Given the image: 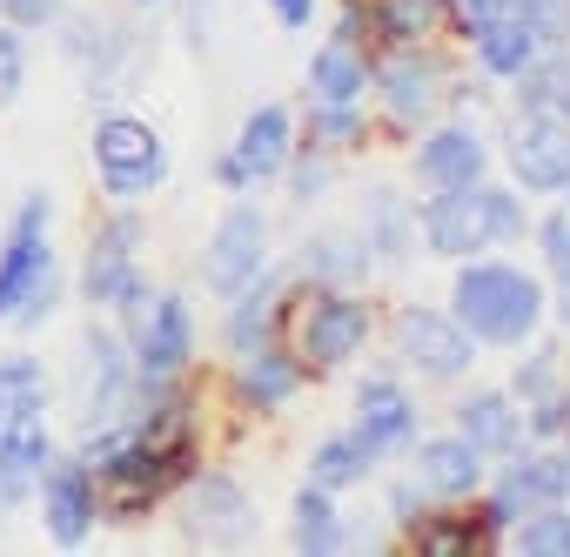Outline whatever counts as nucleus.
<instances>
[{
	"label": "nucleus",
	"instance_id": "21",
	"mask_svg": "<svg viewBox=\"0 0 570 557\" xmlns=\"http://www.w3.org/2000/svg\"><path fill=\"white\" fill-rule=\"evenodd\" d=\"M456 437H470L483 457H517L523 443V410L510 390H476L456 403Z\"/></svg>",
	"mask_w": 570,
	"mask_h": 557
},
{
	"label": "nucleus",
	"instance_id": "51",
	"mask_svg": "<svg viewBox=\"0 0 570 557\" xmlns=\"http://www.w3.org/2000/svg\"><path fill=\"white\" fill-rule=\"evenodd\" d=\"M135 8H155V0H135Z\"/></svg>",
	"mask_w": 570,
	"mask_h": 557
},
{
	"label": "nucleus",
	"instance_id": "32",
	"mask_svg": "<svg viewBox=\"0 0 570 557\" xmlns=\"http://www.w3.org/2000/svg\"><path fill=\"white\" fill-rule=\"evenodd\" d=\"M48 410V363L41 356H0V430L14 417Z\"/></svg>",
	"mask_w": 570,
	"mask_h": 557
},
{
	"label": "nucleus",
	"instance_id": "15",
	"mask_svg": "<svg viewBox=\"0 0 570 557\" xmlns=\"http://www.w3.org/2000/svg\"><path fill=\"white\" fill-rule=\"evenodd\" d=\"M483 168H490V148H483V135H476L470 121L430 128L423 148H416V182H423L430 195H436V188H470V182H483Z\"/></svg>",
	"mask_w": 570,
	"mask_h": 557
},
{
	"label": "nucleus",
	"instance_id": "45",
	"mask_svg": "<svg viewBox=\"0 0 570 557\" xmlns=\"http://www.w3.org/2000/svg\"><path fill=\"white\" fill-rule=\"evenodd\" d=\"M376 28H370V0H343V14H336V41H350V48H363Z\"/></svg>",
	"mask_w": 570,
	"mask_h": 557
},
{
	"label": "nucleus",
	"instance_id": "33",
	"mask_svg": "<svg viewBox=\"0 0 570 557\" xmlns=\"http://www.w3.org/2000/svg\"><path fill=\"white\" fill-rule=\"evenodd\" d=\"M370 470H376V457L363 450L356 430H350V437H323L316 457H309V483H323V490H350V483H363Z\"/></svg>",
	"mask_w": 570,
	"mask_h": 557
},
{
	"label": "nucleus",
	"instance_id": "16",
	"mask_svg": "<svg viewBox=\"0 0 570 557\" xmlns=\"http://www.w3.org/2000/svg\"><path fill=\"white\" fill-rule=\"evenodd\" d=\"M356 437H363V450L383 463L390 450H410L416 443V403H410V390L403 383H390V377H370L363 390H356Z\"/></svg>",
	"mask_w": 570,
	"mask_h": 557
},
{
	"label": "nucleus",
	"instance_id": "20",
	"mask_svg": "<svg viewBox=\"0 0 570 557\" xmlns=\"http://www.w3.org/2000/svg\"><path fill=\"white\" fill-rule=\"evenodd\" d=\"M410 450H416V483L430 497H470L483 483V463H490L470 437H423Z\"/></svg>",
	"mask_w": 570,
	"mask_h": 557
},
{
	"label": "nucleus",
	"instance_id": "24",
	"mask_svg": "<svg viewBox=\"0 0 570 557\" xmlns=\"http://www.w3.org/2000/svg\"><path fill=\"white\" fill-rule=\"evenodd\" d=\"M289 141H296L289 108L262 101V108H248V121L235 135V162L248 168V182H268V175H282V162H289Z\"/></svg>",
	"mask_w": 570,
	"mask_h": 557
},
{
	"label": "nucleus",
	"instance_id": "18",
	"mask_svg": "<svg viewBox=\"0 0 570 557\" xmlns=\"http://www.w3.org/2000/svg\"><path fill=\"white\" fill-rule=\"evenodd\" d=\"M68 55L88 68V95H115V88H128L135 35L121 21H75L68 28Z\"/></svg>",
	"mask_w": 570,
	"mask_h": 557
},
{
	"label": "nucleus",
	"instance_id": "30",
	"mask_svg": "<svg viewBox=\"0 0 570 557\" xmlns=\"http://www.w3.org/2000/svg\"><path fill=\"white\" fill-rule=\"evenodd\" d=\"M517 101H523V115H557V121H570V55H563V48H543V61H530V68L517 75Z\"/></svg>",
	"mask_w": 570,
	"mask_h": 557
},
{
	"label": "nucleus",
	"instance_id": "23",
	"mask_svg": "<svg viewBox=\"0 0 570 557\" xmlns=\"http://www.w3.org/2000/svg\"><path fill=\"white\" fill-rule=\"evenodd\" d=\"M296 390H303V363L282 356L275 343H262V350H248L235 363V403L242 410H282Z\"/></svg>",
	"mask_w": 570,
	"mask_h": 557
},
{
	"label": "nucleus",
	"instance_id": "22",
	"mask_svg": "<svg viewBox=\"0 0 570 557\" xmlns=\"http://www.w3.org/2000/svg\"><path fill=\"white\" fill-rule=\"evenodd\" d=\"M48 417L35 410V417H14L8 430H0V504H21L35 483H41V470H48Z\"/></svg>",
	"mask_w": 570,
	"mask_h": 557
},
{
	"label": "nucleus",
	"instance_id": "25",
	"mask_svg": "<svg viewBox=\"0 0 570 557\" xmlns=\"http://www.w3.org/2000/svg\"><path fill=\"white\" fill-rule=\"evenodd\" d=\"M503 537V524L490 517V504L476 510V517H443V510H423L416 524H410V544L423 550V557H456V550H483V544H497Z\"/></svg>",
	"mask_w": 570,
	"mask_h": 557
},
{
	"label": "nucleus",
	"instance_id": "28",
	"mask_svg": "<svg viewBox=\"0 0 570 557\" xmlns=\"http://www.w3.org/2000/svg\"><path fill=\"white\" fill-rule=\"evenodd\" d=\"M363 88H370V55L363 48H350V41L316 48V61H309V101H356Z\"/></svg>",
	"mask_w": 570,
	"mask_h": 557
},
{
	"label": "nucleus",
	"instance_id": "40",
	"mask_svg": "<svg viewBox=\"0 0 570 557\" xmlns=\"http://www.w3.org/2000/svg\"><path fill=\"white\" fill-rule=\"evenodd\" d=\"M530 437H537V443L570 437V390H550V397H537V403H530Z\"/></svg>",
	"mask_w": 570,
	"mask_h": 557
},
{
	"label": "nucleus",
	"instance_id": "43",
	"mask_svg": "<svg viewBox=\"0 0 570 557\" xmlns=\"http://www.w3.org/2000/svg\"><path fill=\"white\" fill-rule=\"evenodd\" d=\"M68 0H0V14H8L14 28H55Z\"/></svg>",
	"mask_w": 570,
	"mask_h": 557
},
{
	"label": "nucleus",
	"instance_id": "41",
	"mask_svg": "<svg viewBox=\"0 0 570 557\" xmlns=\"http://www.w3.org/2000/svg\"><path fill=\"white\" fill-rule=\"evenodd\" d=\"M282 168H289V195H296V202L330 195V155H323V148H309L303 162H282Z\"/></svg>",
	"mask_w": 570,
	"mask_h": 557
},
{
	"label": "nucleus",
	"instance_id": "49",
	"mask_svg": "<svg viewBox=\"0 0 570 557\" xmlns=\"http://www.w3.org/2000/svg\"><path fill=\"white\" fill-rule=\"evenodd\" d=\"M208 8H215V0H188V28H195V41H202V21H208Z\"/></svg>",
	"mask_w": 570,
	"mask_h": 557
},
{
	"label": "nucleus",
	"instance_id": "3",
	"mask_svg": "<svg viewBox=\"0 0 570 557\" xmlns=\"http://www.w3.org/2000/svg\"><path fill=\"white\" fill-rule=\"evenodd\" d=\"M416 235H423V248L456 255V262H463V255H483V248L523 235V195H517V188H490V182L436 188V195L416 208Z\"/></svg>",
	"mask_w": 570,
	"mask_h": 557
},
{
	"label": "nucleus",
	"instance_id": "27",
	"mask_svg": "<svg viewBox=\"0 0 570 557\" xmlns=\"http://www.w3.org/2000/svg\"><path fill=\"white\" fill-rule=\"evenodd\" d=\"M370 21H376V35H390L403 48H423L430 35L456 28V0H370Z\"/></svg>",
	"mask_w": 570,
	"mask_h": 557
},
{
	"label": "nucleus",
	"instance_id": "35",
	"mask_svg": "<svg viewBox=\"0 0 570 557\" xmlns=\"http://www.w3.org/2000/svg\"><path fill=\"white\" fill-rule=\"evenodd\" d=\"M517 550L523 557H570V510L537 504L530 517H517Z\"/></svg>",
	"mask_w": 570,
	"mask_h": 557
},
{
	"label": "nucleus",
	"instance_id": "36",
	"mask_svg": "<svg viewBox=\"0 0 570 557\" xmlns=\"http://www.w3.org/2000/svg\"><path fill=\"white\" fill-rule=\"evenodd\" d=\"M363 115H356V101H316V115H309V148H323V155H343V148H363Z\"/></svg>",
	"mask_w": 570,
	"mask_h": 557
},
{
	"label": "nucleus",
	"instance_id": "38",
	"mask_svg": "<svg viewBox=\"0 0 570 557\" xmlns=\"http://www.w3.org/2000/svg\"><path fill=\"white\" fill-rule=\"evenodd\" d=\"M537 248H543V262H550L557 275H570V188H563V202L537 222Z\"/></svg>",
	"mask_w": 570,
	"mask_h": 557
},
{
	"label": "nucleus",
	"instance_id": "9",
	"mask_svg": "<svg viewBox=\"0 0 570 557\" xmlns=\"http://www.w3.org/2000/svg\"><path fill=\"white\" fill-rule=\"evenodd\" d=\"M135 403V356L115 330H88L81 336V417L88 430L101 423H121Z\"/></svg>",
	"mask_w": 570,
	"mask_h": 557
},
{
	"label": "nucleus",
	"instance_id": "34",
	"mask_svg": "<svg viewBox=\"0 0 570 557\" xmlns=\"http://www.w3.org/2000/svg\"><path fill=\"white\" fill-rule=\"evenodd\" d=\"M289 544L296 550H336L343 544V517H336V490L309 483L296 497V524H289Z\"/></svg>",
	"mask_w": 570,
	"mask_h": 557
},
{
	"label": "nucleus",
	"instance_id": "29",
	"mask_svg": "<svg viewBox=\"0 0 570 557\" xmlns=\"http://www.w3.org/2000/svg\"><path fill=\"white\" fill-rule=\"evenodd\" d=\"M363 222H370V255H376V262H403V255H410V242H416V208H410L396 188H370Z\"/></svg>",
	"mask_w": 570,
	"mask_h": 557
},
{
	"label": "nucleus",
	"instance_id": "47",
	"mask_svg": "<svg viewBox=\"0 0 570 557\" xmlns=\"http://www.w3.org/2000/svg\"><path fill=\"white\" fill-rule=\"evenodd\" d=\"M268 8H275L282 28H309L316 21V0H268Z\"/></svg>",
	"mask_w": 570,
	"mask_h": 557
},
{
	"label": "nucleus",
	"instance_id": "5",
	"mask_svg": "<svg viewBox=\"0 0 570 557\" xmlns=\"http://www.w3.org/2000/svg\"><path fill=\"white\" fill-rule=\"evenodd\" d=\"M95 168H101V182H108L115 202H135V195L161 188L168 148H161V135H155L148 121H135V115H101V128H95Z\"/></svg>",
	"mask_w": 570,
	"mask_h": 557
},
{
	"label": "nucleus",
	"instance_id": "50",
	"mask_svg": "<svg viewBox=\"0 0 570 557\" xmlns=\"http://www.w3.org/2000/svg\"><path fill=\"white\" fill-rule=\"evenodd\" d=\"M557 323H570V275H563V290H557Z\"/></svg>",
	"mask_w": 570,
	"mask_h": 557
},
{
	"label": "nucleus",
	"instance_id": "1",
	"mask_svg": "<svg viewBox=\"0 0 570 557\" xmlns=\"http://www.w3.org/2000/svg\"><path fill=\"white\" fill-rule=\"evenodd\" d=\"M450 316L470 330V343L483 350H510L530 343L537 316H543V283L523 275L517 262H470L456 268V290H450Z\"/></svg>",
	"mask_w": 570,
	"mask_h": 557
},
{
	"label": "nucleus",
	"instance_id": "31",
	"mask_svg": "<svg viewBox=\"0 0 570 557\" xmlns=\"http://www.w3.org/2000/svg\"><path fill=\"white\" fill-rule=\"evenodd\" d=\"M296 268L316 275V283H330V290H350L356 275L370 268V242H356V235H316Z\"/></svg>",
	"mask_w": 570,
	"mask_h": 557
},
{
	"label": "nucleus",
	"instance_id": "13",
	"mask_svg": "<svg viewBox=\"0 0 570 557\" xmlns=\"http://www.w3.org/2000/svg\"><path fill=\"white\" fill-rule=\"evenodd\" d=\"M41 517H48V537L55 544H81L101 517V490H95V470L81 457H48L41 470Z\"/></svg>",
	"mask_w": 570,
	"mask_h": 557
},
{
	"label": "nucleus",
	"instance_id": "6",
	"mask_svg": "<svg viewBox=\"0 0 570 557\" xmlns=\"http://www.w3.org/2000/svg\"><path fill=\"white\" fill-rule=\"evenodd\" d=\"M376 316L363 296H343V290H323L303 303L296 316V350H303V370H343L363 343H370Z\"/></svg>",
	"mask_w": 570,
	"mask_h": 557
},
{
	"label": "nucleus",
	"instance_id": "10",
	"mask_svg": "<svg viewBox=\"0 0 570 557\" xmlns=\"http://www.w3.org/2000/svg\"><path fill=\"white\" fill-rule=\"evenodd\" d=\"M135 242H141V222H135V215H115V222L95 228L88 262H81V296H88L95 310H121V303L148 283L141 262H135Z\"/></svg>",
	"mask_w": 570,
	"mask_h": 557
},
{
	"label": "nucleus",
	"instance_id": "44",
	"mask_svg": "<svg viewBox=\"0 0 570 557\" xmlns=\"http://www.w3.org/2000/svg\"><path fill=\"white\" fill-rule=\"evenodd\" d=\"M423 510H430V490H423L416 477H410V483H390V517H396L403 530H410V524H416Z\"/></svg>",
	"mask_w": 570,
	"mask_h": 557
},
{
	"label": "nucleus",
	"instance_id": "8",
	"mask_svg": "<svg viewBox=\"0 0 570 557\" xmlns=\"http://www.w3.org/2000/svg\"><path fill=\"white\" fill-rule=\"evenodd\" d=\"M396 350H403L410 370H423V383H456V377L476 363L470 330H463L450 310H423V303L396 310Z\"/></svg>",
	"mask_w": 570,
	"mask_h": 557
},
{
	"label": "nucleus",
	"instance_id": "7",
	"mask_svg": "<svg viewBox=\"0 0 570 557\" xmlns=\"http://www.w3.org/2000/svg\"><path fill=\"white\" fill-rule=\"evenodd\" d=\"M268 268V215L262 208H248V202H235L222 222H215V235H208V248H202V283H208V296H235V290H248L255 275Z\"/></svg>",
	"mask_w": 570,
	"mask_h": 557
},
{
	"label": "nucleus",
	"instance_id": "4",
	"mask_svg": "<svg viewBox=\"0 0 570 557\" xmlns=\"http://www.w3.org/2000/svg\"><path fill=\"white\" fill-rule=\"evenodd\" d=\"M121 316H128V356H135V370H141V377H181V363H188V350H195L188 296L141 283V290L121 303Z\"/></svg>",
	"mask_w": 570,
	"mask_h": 557
},
{
	"label": "nucleus",
	"instance_id": "42",
	"mask_svg": "<svg viewBox=\"0 0 570 557\" xmlns=\"http://www.w3.org/2000/svg\"><path fill=\"white\" fill-rule=\"evenodd\" d=\"M21 81H28V61H21V35L0 28V108L21 101Z\"/></svg>",
	"mask_w": 570,
	"mask_h": 557
},
{
	"label": "nucleus",
	"instance_id": "19",
	"mask_svg": "<svg viewBox=\"0 0 570 557\" xmlns=\"http://www.w3.org/2000/svg\"><path fill=\"white\" fill-rule=\"evenodd\" d=\"M282 290H289V283H282L275 268H262L248 290L228 296V350H235V356L275 343V323H282V310H289V296H282Z\"/></svg>",
	"mask_w": 570,
	"mask_h": 557
},
{
	"label": "nucleus",
	"instance_id": "17",
	"mask_svg": "<svg viewBox=\"0 0 570 557\" xmlns=\"http://www.w3.org/2000/svg\"><path fill=\"white\" fill-rule=\"evenodd\" d=\"M570 497V463L563 457H517L503 470V483L490 490V517L510 530L517 517H530L537 504H563Z\"/></svg>",
	"mask_w": 570,
	"mask_h": 557
},
{
	"label": "nucleus",
	"instance_id": "46",
	"mask_svg": "<svg viewBox=\"0 0 570 557\" xmlns=\"http://www.w3.org/2000/svg\"><path fill=\"white\" fill-rule=\"evenodd\" d=\"M503 8H510V0H456V28L470 35L476 21H490V14H503Z\"/></svg>",
	"mask_w": 570,
	"mask_h": 557
},
{
	"label": "nucleus",
	"instance_id": "37",
	"mask_svg": "<svg viewBox=\"0 0 570 557\" xmlns=\"http://www.w3.org/2000/svg\"><path fill=\"white\" fill-rule=\"evenodd\" d=\"M510 14L530 28V41H537V55L543 48H563L570 41V0H510Z\"/></svg>",
	"mask_w": 570,
	"mask_h": 557
},
{
	"label": "nucleus",
	"instance_id": "39",
	"mask_svg": "<svg viewBox=\"0 0 570 557\" xmlns=\"http://www.w3.org/2000/svg\"><path fill=\"white\" fill-rule=\"evenodd\" d=\"M550 390H557V350H537V356H523V363H517V377H510V397L537 403V397H550Z\"/></svg>",
	"mask_w": 570,
	"mask_h": 557
},
{
	"label": "nucleus",
	"instance_id": "48",
	"mask_svg": "<svg viewBox=\"0 0 570 557\" xmlns=\"http://www.w3.org/2000/svg\"><path fill=\"white\" fill-rule=\"evenodd\" d=\"M215 182H222V188H235V195H242V188H255V182H248V168L235 162V148H228V155L215 162Z\"/></svg>",
	"mask_w": 570,
	"mask_h": 557
},
{
	"label": "nucleus",
	"instance_id": "14",
	"mask_svg": "<svg viewBox=\"0 0 570 557\" xmlns=\"http://www.w3.org/2000/svg\"><path fill=\"white\" fill-rule=\"evenodd\" d=\"M510 168H517V188H530V195H563V188H570V121L530 115V121L510 135Z\"/></svg>",
	"mask_w": 570,
	"mask_h": 557
},
{
	"label": "nucleus",
	"instance_id": "2",
	"mask_svg": "<svg viewBox=\"0 0 570 557\" xmlns=\"http://www.w3.org/2000/svg\"><path fill=\"white\" fill-rule=\"evenodd\" d=\"M48 195H28L14 208V228L0 242V323L14 330H35L55 316L61 303V262H55V242H48Z\"/></svg>",
	"mask_w": 570,
	"mask_h": 557
},
{
	"label": "nucleus",
	"instance_id": "26",
	"mask_svg": "<svg viewBox=\"0 0 570 557\" xmlns=\"http://www.w3.org/2000/svg\"><path fill=\"white\" fill-rule=\"evenodd\" d=\"M470 41H476V61H483V75H497V81H517L530 61H537V41H530V28L503 8V14H490V21H476L470 28Z\"/></svg>",
	"mask_w": 570,
	"mask_h": 557
},
{
	"label": "nucleus",
	"instance_id": "11",
	"mask_svg": "<svg viewBox=\"0 0 570 557\" xmlns=\"http://www.w3.org/2000/svg\"><path fill=\"white\" fill-rule=\"evenodd\" d=\"M181 530L195 544H242L255 530V504L228 470H188V497H181Z\"/></svg>",
	"mask_w": 570,
	"mask_h": 557
},
{
	"label": "nucleus",
	"instance_id": "52",
	"mask_svg": "<svg viewBox=\"0 0 570 557\" xmlns=\"http://www.w3.org/2000/svg\"><path fill=\"white\" fill-rule=\"evenodd\" d=\"M563 463H570V457H563Z\"/></svg>",
	"mask_w": 570,
	"mask_h": 557
},
{
	"label": "nucleus",
	"instance_id": "12",
	"mask_svg": "<svg viewBox=\"0 0 570 557\" xmlns=\"http://www.w3.org/2000/svg\"><path fill=\"white\" fill-rule=\"evenodd\" d=\"M443 75H450V68H443L436 55H423V48H396V55H383V61L370 68L383 108H390L403 128H423V121L436 115V101H443Z\"/></svg>",
	"mask_w": 570,
	"mask_h": 557
}]
</instances>
